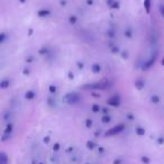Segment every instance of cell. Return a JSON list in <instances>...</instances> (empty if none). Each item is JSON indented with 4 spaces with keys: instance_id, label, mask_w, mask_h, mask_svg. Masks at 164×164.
<instances>
[{
    "instance_id": "6da1fadb",
    "label": "cell",
    "mask_w": 164,
    "mask_h": 164,
    "mask_svg": "<svg viewBox=\"0 0 164 164\" xmlns=\"http://www.w3.org/2000/svg\"><path fill=\"white\" fill-rule=\"evenodd\" d=\"M110 83L107 81L105 82H97V83H91V84H86L83 86V89H95V90H106Z\"/></svg>"
},
{
    "instance_id": "7a4b0ae2",
    "label": "cell",
    "mask_w": 164,
    "mask_h": 164,
    "mask_svg": "<svg viewBox=\"0 0 164 164\" xmlns=\"http://www.w3.org/2000/svg\"><path fill=\"white\" fill-rule=\"evenodd\" d=\"M65 101L69 105H74L79 102L81 99V96L79 95L78 92H69L68 95H65Z\"/></svg>"
},
{
    "instance_id": "3957f363",
    "label": "cell",
    "mask_w": 164,
    "mask_h": 164,
    "mask_svg": "<svg viewBox=\"0 0 164 164\" xmlns=\"http://www.w3.org/2000/svg\"><path fill=\"white\" fill-rule=\"evenodd\" d=\"M125 129V125L124 124H119V125L115 126V127H112L111 129H109L106 132V136H114V135L116 134H119L120 132Z\"/></svg>"
},
{
    "instance_id": "277c9868",
    "label": "cell",
    "mask_w": 164,
    "mask_h": 164,
    "mask_svg": "<svg viewBox=\"0 0 164 164\" xmlns=\"http://www.w3.org/2000/svg\"><path fill=\"white\" fill-rule=\"evenodd\" d=\"M107 104L111 107H119L120 106V99H119V97L115 96V97H111L107 100Z\"/></svg>"
},
{
    "instance_id": "5b68a950",
    "label": "cell",
    "mask_w": 164,
    "mask_h": 164,
    "mask_svg": "<svg viewBox=\"0 0 164 164\" xmlns=\"http://www.w3.org/2000/svg\"><path fill=\"white\" fill-rule=\"evenodd\" d=\"M156 57H157V52H155V54H154V56H152L150 60L147 61V62H145L144 64H143V70H148L150 68H151L152 65L155 63L156 61Z\"/></svg>"
},
{
    "instance_id": "8992f818",
    "label": "cell",
    "mask_w": 164,
    "mask_h": 164,
    "mask_svg": "<svg viewBox=\"0 0 164 164\" xmlns=\"http://www.w3.org/2000/svg\"><path fill=\"white\" fill-rule=\"evenodd\" d=\"M37 15H38V17H41V18L48 17V16L51 15V10H50V9H47V8L39 9L38 13H37Z\"/></svg>"
},
{
    "instance_id": "52a82bcc",
    "label": "cell",
    "mask_w": 164,
    "mask_h": 164,
    "mask_svg": "<svg viewBox=\"0 0 164 164\" xmlns=\"http://www.w3.org/2000/svg\"><path fill=\"white\" fill-rule=\"evenodd\" d=\"M91 70L93 73H99V72H101V65L99 63H95V64H92Z\"/></svg>"
},
{
    "instance_id": "ba28073f",
    "label": "cell",
    "mask_w": 164,
    "mask_h": 164,
    "mask_svg": "<svg viewBox=\"0 0 164 164\" xmlns=\"http://www.w3.org/2000/svg\"><path fill=\"white\" fill-rule=\"evenodd\" d=\"M25 98H26L27 100H33L35 98V92L33 90H28L25 93Z\"/></svg>"
},
{
    "instance_id": "9c48e42d",
    "label": "cell",
    "mask_w": 164,
    "mask_h": 164,
    "mask_svg": "<svg viewBox=\"0 0 164 164\" xmlns=\"http://www.w3.org/2000/svg\"><path fill=\"white\" fill-rule=\"evenodd\" d=\"M144 86H145V82L143 81V80H136L135 81V87L137 88L138 90H142L143 88H144Z\"/></svg>"
},
{
    "instance_id": "30bf717a",
    "label": "cell",
    "mask_w": 164,
    "mask_h": 164,
    "mask_svg": "<svg viewBox=\"0 0 164 164\" xmlns=\"http://www.w3.org/2000/svg\"><path fill=\"white\" fill-rule=\"evenodd\" d=\"M10 86V81L9 80H2L0 82V89H7Z\"/></svg>"
},
{
    "instance_id": "8fae6325",
    "label": "cell",
    "mask_w": 164,
    "mask_h": 164,
    "mask_svg": "<svg viewBox=\"0 0 164 164\" xmlns=\"http://www.w3.org/2000/svg\"><path fill=\"white\" fill-rule=\"evenodd\" d=\"M144 8L147 14L151 11V0H144Z\"/></svg>"
},
{
    "instance_id": "7c38bea8",
    "label": "cell",
    "mask_w": 164,
    "mask_h": 164,
    "mask_svg": "<svg viewBox=\"0 0 164 164\" xmlns=\"http://www.w3.org/2000/svg\"><path fill=\"white\" fill-rule=\"evenodd\" d=\"M124 35H125V37H127V38H132V36H133V30H132V28H127V29L124 32Z\"/></svg>"
},
{
    "instance_id": "4fadbf2b",
    "label": "cell",
    "mask_w": 164,
    "mask_h": 164,
    "mask_svg": "<svg viewBox=\"0 0 164 164\" xmlns=\"http://www.w3.org/2000/svg\"><path fill=\"white\" fill-rule=\"evenodd\" d=\"M77 22H78V17H77V16L72 15V16H70L69 17V23L71 24V25H75Z\"/></svg>"
},
{
    "instance_id": "5bb4252c",
    "label": "cell",
    "mask_w": 164,
    "mask_h": 164,
    "mask_svg": "<svg viewBox=\"0 0 164 164\" xmlns=\"http://www.w3.org/2000/svg\"><path fill=\"white\" fill-rule=\"evenodd\" d=\"M110 120H111V117L109 116V115H104V116L101 117V121H102L104 124H108Z\"/></svg>"
},
{
    "instance_id": "9a60e30c",
    "label": "cell",
    "mask_w": 164,
    "mask_h": 164,
    "mask_svg": "<svg viewBox=\"0 0 164 164\" xmlns=\"http://www.w3.org/2000/svg\"><path fill=\"white\" fill-rule=\"evenodd\" d=\"M151 101L153 102V104H159V102L161 101V99H160V97H159L157 95H153L151 97Z\"/></svg>"
},
{
    "instance_id": "2e32d148",
    "label": "cell",
    "mask_w": 164,
    "mask_h": 164,
    "mask_svg": "<svg viewBox=\"0 0 164 164\" xmlns=\"http://www.w3.org/2000/svg\"><path fill=\"white\" fill-rule=\"evenodd\" d=\"M11 130H13V124H8L6 129H5L4 134H7V135H10L11 134Z\"/></svg>"
},
{
    "instance_id": "e0dca14e",
    "label": "cell",
    "mask_w": 164,
    "mask_h": 164,
    "mask_svg": "<svg viewBox=\"0 0 164 164\" xmlns=\"http://www.w3.org/2000/svg\"><path fill=\"white\" fill-rule=\"evenodd\" d=\"M91 110L93 112H99L100 110H101V108H100L99 105H92V107H91Z\"/></svg>"
},
{
    "instance_id": "ac0fdd59",
    "label": "cell",
    "mask_w": 164,
    "mask_h": 164,
    "mask_svg": "<svg viewBox=\"0 0 164 164\" xmlns=\"http://www.w3.org/2000/svg\"><path fill=\"white\" fill-rule=\"evenodd\" d=\"M48 52H50L48 47H43V48H41V50L38 51V53L41 54V55H45V54H48Z\"/></svg>"
},
{
    "instance_id": "d6986e66",
    "label": "cell",
    "mask_w": 164,
    "mask_h": 164,
    "mask_svg": "<svg viewBox=\"0 0 164 164\" xmlns=\"http://www.w3.org/2000/svg\"><path fill=\"white\" fill-rule=\"evenodd\" d=\"M136 133H137V135L142 136V135L145 134V129L142 128V127H137V128H136Z\"/></svg>"
},
{
    "instance_id": "ffe728a7",
    "label": "cell",
    "mask_w": 164,
    "mask_h": 164,
    "mask_svg": "<svg viewBox=\"0 0 164 164\" xmlns=\"http://www.w3.org/2000/svg\"><path fill=\"white\" fill-rule=\"evenodd\" d=\"M110 50H111V53H114V54H117V53L120 52V50H119V47L117 45H114L112 47H110Z\"/></svg>"
},
{
    "instance_id": "44dd1931",
    "label": "cell",
    "mask_w": 164,
    "mask_h": 164,
    "mask_svg": "<svg viewBox=\"0 0 164 164\" xmlns=\"http://www.w3.org/2000/svg\"><path fill=\"white\" fill-rule=\"evenodd\" d=\"M119 7H120V4H119L117 0L111 5V6H110V8H111V9H119Z\"/></svg>"
},
{
    "instance_id": "7402d4cb",
    "label": "cell",
    "mask_w": 164,
    "mask_h": 164,
    "mask_svg": "<svg viewBox=\"0 0 164 164\" xmlns=\"http://www.w3.org/2000/svg\"><path fill=\"white\" fill-rule=\"evenodd\" d=\"M107 34H108V37H110V38H114V37H115V30H114V29H109L108 32H107Z\"/></svg>"
},
{
    "instance_id": "603a6c76",
    "label": "cell",
    "mask_w": 164,
    "mask_h": 164,
    "mask_svg": "<svg viewBox=\"0 0 164 164\" xmlns=\"http://www.w3.org/2000/svg\"><path fill=\"white\" fill-rule=\"evenodd\" d=\"M48 89H50V92H52V93H55L56 92V86L51 84V86L48 87Z\"/></svg>"
},
{
    "instance_id": "cb8c5ba5",
    "label": "cell",
    "mask_w": 164,
    "mask_h": 164,
    "mask_svg": "<svg viewBox=\"0 0 164 164\" xmlns=\"http://www.w3.org/2000/svg\"><path fill=\"white\" fill-rule=\"evenodd\" d=\"M6 161H7L6 154H5V153H1V164H6Z\"/></svg>"
},
{
    "instance_id": "d4e9b609",
    "label": "cell",
    "mask_w": 164,
    "mask_h": 164,
    "mask_svg": "<svg viewBox=\"0 0 164 164\" xmlns=\"http://www.w3.org/2000/svg\"><path fill=\"white\" fill-rule=\"evenodd\" d=\"M5 39H6V34H5V33H2V34L0 35V43H4Z\"/></svg>"
},
{
    "instance_id": "484cf974",
    "label": "cell",
    "mask_w": 164,
    "mask_h": 164,
    "mask_svg": "<svg viewBox=\"0 0 164 164\" xmlns=\"http://www.w3.org/2000/svg\"><path fill=\"white\" fill-rule=\"evenodd\" d=\"M86 126H87V127H91V126H92V120H91V119H87V120H86Z\"/></svg>"
},
{
    "instance_id": "4316f807",
    "label": "cell",
    "mask_w": 164,
    "mask_h": 164,
    "mask_svg": "<svg viewBox=\"0 0 164 164\" xmlns=\"http://www.w3.org/2000/svg\"><path fill=\"white\" fill-rule=\"evenodd\" d=\"M48 104H50V106H54V105H55L54 98H48Z\"/></svg>"
},
{
    "instance_id": "83f0119b",
    "label": "cell",
    "mask_w": 164,
    "mask_h": 164,
    "mask_svg": "<svg viewBox=\"0 0 164 164\" xmlns=\"http://www.w3.org/2000/svg\"><path fill=\"white\" fill-rule=\"evenodd\" d=\"M33 61H34V57H33V56H28V57L26 59V62H27V63H32Z\"/></svg>"
},
{
    "instance_id": "f1b7e54d",
    "label": "cell",
    "mask_w": 164,
    "mask_h": 164,
    "mask_svg": "<svg viewBox=\"0 0 164 164\" xmlns=\"http://www.w3.org/2000/svg\"><path fill=\"white\" fill-rule=\"evenodd\" d=\"M77 65H78V68H79L80 70H82L83 68H84V64H83L82 62H78V63H77Z\"/></svg>"
},
{
    "instance_id": "f546056e",
    "label": "cell",
    "mask_w": 164,
    "mask_h": 164,
    "mask_svg": "<svg viewBox=\"0 0 164 164\" xmlns=\"http://www.w3.org/2000/svg\"><path fill=\"white\" fill-rule=\"evenodd\" d=\"M160 13L162 14V17H164V6H160Z\"/></svg>"
},
{
    "instance_id": "4dcf8cb0",
    "label": "cell",
    "mask_w": 164,
    "mask_h": 164,
    "mask_svg": "<svg viewBox=\"0 0 164 164\" xmlns=\"http://www.w3.org/2000/svg\"><path fill=\"white\" fill-rule=\"evenodd\" d=\"M121 57H123V59H127V57H128V54H127V52H125V51H124V52H123V54H121Z\"/></svg>"
},
{
    "instance_id": "1f68e13d",
    "label": "cell",
    "mask_w": 164,
    "mask_h": 164,
    "mask_svg": "<svg viewBox=\"0 0 164 164\" xmlns=\"http://www.w3.org/2000/svg\"><path fill=\"white\" fill-rule=\"evenodd\" d=\"M115 1H116V0H107V5H108L109 7H110V6H111V5L114 4Z\"/></svg>"
},
{
    "instance_id": "d6a6232c",
    "label": "cell",
    "mask_w": 164,
    "mask_h": 164,
    "mask_svg": "<svg viewBox=\"0 0 164 164\" xmlns=\"http://www.w3.org/2000/svg\"><path fill=\"white\" fill-rule=\"evenodd\" d=\"M23 73L25 74V75H28V74H29L30 72H29V70H28V69H25V70H24V72H23Z\"/></svg>"
},
{
    "instance_id": "836d02e7",
    "label": "cell",
    "mask_w": 164,
    "mask_h": 164,
    "mask_svg": "<svg viewBox=\"0 0 164 164\" xmlns=\"http://www.w3.org/2000/svg\"><path fill=\"white\" fill-rule=\"evenodd\" d=\"M87 5H89V6H92V5H93V0H87Z\"/></svg>"
},
{
    "instance_id": "e575fe53",
    "label": "cell",
    "mask_w": 164,
    "mask_h": 164,
    "mask_svg": "<svg viewBox=\"0 0 164 164\" xmlns=\"http://www.w3.org/2000/svg\"><path fill=\"white\" fill-rule=\"evenodd\" d=\"M93 146H95V144H93L92 142H89V143H88V147H90V148H92Z\"/></svg>"
},
{
    "instance_id": "d590c367",
    "label": "cell",
    "mask_w": 164,
    "mask_h": 164,
    "mask_svg": "<svg viewBox=\"0 0 164 164\" xmlns=\"http://www.w3.org/2000/svg\"><path fill=\"white\" fill-rule=\"evenodd\" d=\"M60 4H61V6H65V5H66V0H61Z\"/></svg>"
},
{
    "instance_id": "8d00e7d4",
    "label": "cell",
    "mask_w": 164,
    "mask_h": 164,
    "mask_svg": "<svg viewBox=\"0 0 164 164\" xmlns=\"http://www.w3.org/2000/svg\"><path fill=\"white\" fill-rule=\"evenodd\" d=\"M102 111L105 112V115H108V114H107V112H109V109H107V108H104V109H102Z\"/></svg>"
},
{
    "instance_id": "74e56055",
    "label": "cell",
    "mask_w": 164,
    "mask_h": 164,
    "mask_svg": "<svg viewBox=\"0 0 164 164\" xmlns=\"http://www.w3.org/2000/svg\"><path fill=\"white\" fill-rule=\"evenodd\" d=\"M69 78L70 79H73L74 78V75H73V73H72V72H70V73H69Z\"/></svg>"
},
{
    "instance_id": "f35d334b",
    "label": "cell",
    "mask_w": 164,
    "mask_h": 164,
    "mask_svg": "<svg viewBox=\"0 0 164 164\" xmlns=\"http://www.w3.org/2000/svg\"><path fill=\"white\" fill-rule=\"evenodd\" d=\"M127 117H128L129 119H133V118H134V117H133V115H132V114H128V115H127Z\"/></svg>"
},
{
    "instance_id": "ab89813d",
    "label": "cell",
    "mask_w": 164,
    "mask_h": 164,
    "mask_svg": "<svg viewBox=\"0 0 164 164\" xmlns=\"http://www.w3.org/2000/svg\"><path fill=\"white\" fill-rule=\"evenodd\" d=\"M32 34H33V29H29V30H28V35L30 36Z\"/></svg>"
},
{
    "instance_id": "60d3db41",
    "label": "cell",
    "mask_w": 164,
    "mask_h": 164,
    "mask_svg": "<svg viewBox=\"0 0 164 164\" xmlns=\"http://www.w3.org/2000/svg\"><path fill=\"white\" fill-rule=\"evenodd\" d=\"M54 150H55V151H56V150H59V144H56L55 147H54Z\"/></svg>"
},
{
    "instance_id": "b9f144b4",
    "label": "cell",
    "mask_w": 164,
    "mask_h": 164,
    "mask_svg": "<svg viewBox=\"0 0 164 164\" xmlns=\"http://www.w3.org/2000/svg\"><path fill=\"white\" fill-rule=\"evenodd\" d=\"M48 139H50V138H48V137L44 138V142H48Z\"/></svg>"
},
{
    "instance_id": "7bdbcfd3",
    "label": "cell",
    "mask_w": 164,
    "mask_h": 164,
    "mask_svg": "<svg viewBox=\"0 0 164 164\" xmlns=\"http://www.w3.org/2000/svg\"><path fill=\"white\" fill-rule=\"evenodd\" d=\"M161 64H162L164 66V59H162V61H161Z\"/></svg>"
},
{
    "instance_id": "ee69618b",
    "label": "cell",
    "mask_w": 164,
    "mask_h": 164,
    "mask_svg": "<svg viewBox=\"0 0 164 164\" xmlns=\"http://www.w3.org/2000/svg\"><path fill=\"white\" fill-rule=\"evenodd\" d=\"M19 1H20L22 4H24V2H26V0H19Z\"/></svg>"
}]
</instances>
